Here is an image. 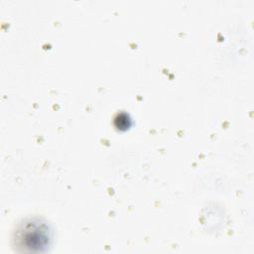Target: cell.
Returning <instances> with one entry per match:
<instances>
[{
    "label": "cell",
    "instance_id": "6da1fadb",
    "mask_svg": "<svg viewBox=\"0 0 254 254\" xmlns=\"http://www.w3.org/2000/svg\"><path fill=\"white\" fill-rule=\"evenodd\" d=\"M28 229L29 231H27L25 235L26 245L28 247H32V248L36 247L39 249L41 246H44L46 244L47 236H46L45 230H43L42 228H39L38 224L34 225L33 229H31L30 227Z\"/></svg>",
    "mask_w": 254,
    "mask_h": 254
}]
</instances>
